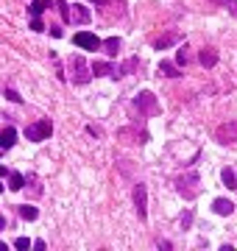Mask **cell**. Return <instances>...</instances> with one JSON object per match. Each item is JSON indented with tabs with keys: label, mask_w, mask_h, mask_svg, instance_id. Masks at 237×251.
Listing matches in <instances>:
<instances>
[{
	"label": "cell",
	"mask_w": 237,
	"mask_h": 251,
	"mask_svg": "<svg viewBox=\"0 0 237 251\" xmlns=\"http://www.w3.org/2000/svg\"><path fill=\"white\" fill-rule=\"evenodd\" d=\"M34 249L36 251H45V240H34Z\"/></svg>",
	"instance_id": "25"
},
{
	"label": "cell",
	"mask_w": 237,
	"mask_h": 251,
	"mask_svg": "<svg viewBox=\"0 0 237 251\" xmlns=\"http://www.w3.org/2000/svg\"><path fill=\"white\" fill-rule=\"evenodd\" d=\"M134 206H137L140 220H145V218H148V187L142 182L134 184Z\"/></svg>",
	"instance_id": "5"
},
{
	"label": "cell",
	"mask_w": 237,
	"mask_h": 251,
	"mask_svg": "<svg viewBox=\"0 0 237 251\" xmlns=\"http://www.w3.org/2000/svg\"><path fill=\"white\" fill-rule=\"evenodd\" d=\"M176 190H179L184 198H195V195L201 193V176H198L195 171L179 176V179H176Z\"/></svg>",
	"instance_id": "1"
},
{
	"label": "cell",
	"mask_w": 237,
	"mask_h": 251,
	"mask_svg": "<svg viewBox=\"0 0 237 251\" xmlns=\"http://www.w3.org/2000/svg\"><path fill=\"white\" fill-rule=\"evenodd\" d=\"M159 76H165V78H179L181 73L173 62H159Z\"/></svg>",
	"instance_id": "11"
},
{
	"label": "cell",
	"mask_w": 237,
	"mask_h": 251,
	"mask_svg": "<svg viewBox=\"0 0 237 251\" xmlns=\"http://www.w3.org/2000/svg\"><path fill=\"white\" fill-rule=\"evenodd\" d=\"M90 3H98V6H106V3H112V0H90Z\"/></svg>",
	"instance_id": "26"
},
{
	"label": "cell",
	"mask_w": 237,
	"mask_h": 251,
	"mask_svg": "<svg viewBox=\"0 0 237 251\" xmlns=\"http://www.w3.org/2000/svg\"><path fill=\"white\" fill-rule=\"evenodd\" d=\"M103 47H106V53H109V56H117V50H120V39H117V36H109V39H103Z\"/></svg>",
	"instance_id": "18"
},
{
	"label": "cell",
	"mask_w": 237,
	"mask_h": 251,
	"mask_svg": "<svg viewBox=\"0 0 237 251\" xmlns=\"http://www.w3.org/2000/svg\"><path fill=\"white\" fill-rule=\"evenodd\" d=\"M221 179H223V184L229 187V190H232V187H237V176H235V171H232V168H223V171H221Z\"/></svg>",
	"instance_id": "19"
},
{
	"label": "cell",
	"mask_w": 237,
	"mask_h": 251,
	"mask_svg": "<svg viewBox=\"0 0 237 251\" xmlns=\"http://www.w3.org/2000/svg\"><path fill=\"white\" fill-rule=\"evenodd\" d=\"M14 249H20V251H25V249H34V243L28 237H17L14 240Z\"/></svg>",
	"instance_id": "21"
},
{
	"label": "cell",
	"mask_w": 237,
	"mask_h": 251,
	"mask_svg": "<svg viewBox=\"0 0 237 251\" xmlns=\"http://www.w3.org/2000/svg\"><path fill=\"white\" fill-rule=\"evenodd\" d=\"M20 215H23L25 220H36V218H39V209L31 206V204H23V206H20Z\"/></svg>",
	"instance_id": "20"
},
{
	"label": "cell",
	"mask_w": 237,
	"mask_h": 251,
	"mask_svg": "<svg viewBox=\"0 0 237 251\" xmlns=\"http://www.w3.org/2000/svg\"><path fill=\"white\" fill-rule=\"evenodd\" d=\"M179 39H181L179 34H168V36H162V39H157V42H154V47H157V50H165V47L176 45V42H179Z\"/></svg>",
	"instance_id": "15"
},
{
	"label": "cell",
	"mask_w": 237,
	"mask_h": 251,
	"mask_svg": "<svg viewBox=\"0 0 237 251\" xmlns=\"http://www.w3.org/2000/svg\"><path fill=\"white\" fill-rule=\"evenodd\" d=\"M50 131H53V123H50V120H39V123L25 126V137L31 140V142H42V140H47L50 137Z\"/></svg>",
	"instance_id": "3"
},
{
	"label": "cell",
	"mask_w": 237,
	"mask_h": 251,
	"mask_svg": "<svg viewBox=\"0 0 237 251\" xmlns=\"http://www.w3.org/2000/svg\"><path fill=\"white\" fill-rule=\"evenodd\" d=\"M14 142H17V131H14V126H6L3 134H0V148L9 151V148H14Z\"/></svg>",
	"instance_id": "10"
},
{
	"label": "cell",
	"mask_w": 237,
	"mask_h": 251,
	"mask_svg": "<svg viewBox=\"0 0 237 251\" xmlns=\"http://www.w3.org/2000/svg\"><path fill=\"white\" fill-rule=\"evenodd\" d=\"M215 137H218V142H229V140L235 142V140H237V123H223L221 128H218V134H215Z\"/></svg>",
	"instance_id": "8"
},
{
	"label": "cell",
	"mask_w": 237,
	"mask_h": 251,
	"mask_svg": "<svg viewBox=\"0 0 237 251\" xmlns=\"http://www.w3.org/2000/svg\"><path fill=\"white\" fill-rule=\"evenodd\" d=\"M190 62H192V56H190V47H187V45H184V47H179V50H176V64L187 67Z\"/></svg>",
	"instance_id": "17"
},
{
	"label": "cell",
	"mask_w": 237,
	"mask_h": 251,
	"mask_svg": "<svg viewBox=\"0 0 237 251\" xmlns=\"http://www.w3.org/2000/svg\"><path fill=\"white\" fill-rule=\"evenodd\" d=\"M87 131H90V134H95V137H103V131L98 128V126H87Z\"/></svg>",
	"instance_id": "24"
},
{
	"label": "cell",
	"mask_w": 237,
	"mask_h": 251,
	"mask_svg": "<svg viewBox=\"0 0 237 251\" xmlns=\"http://www.w3.org/2000/svg\"><path fill=\"white\" fill-rule=\"evenodd\" d=\"M114 70L117 67H112L109 62H95V64H92V73H95V76H114Z\"/></svg>",
	"instance_id": "14"
},
{
	"label": "cell",
	"mask_w": 237,
	"mask_h": 251,
	"mask_svg": "<svg viewBox=\"0 0 237 251\" xmlns=\"http://www.w3.org/2000/svg\"><path fill=\"white\" fill-rule=\"evenodd\" d=\"M50 6H56V3H53V0H34V3L28 6V14H31V28H34V31H45V25H42L39 17H42V12H47Z\"/></svg>",
	"instance_id": "4"
},
{
	"label": "cell",
	"mask_w": 237,
	"mask_h": 251,
	"mask_svg": "<svg viewBox=\"0 0 237 251\" xmlns=\"http://www.w3.org/2000/svg\"><path fill=\"white\" fill-rule=\"evenodd\" d=\"M212 212L226 218V215H232V212H235V204H232L229 198H215V201H212Z\"/></svg>",
	"instance_id": "9"
},
{
	"label": "cell",
	"mask_w": 237,
	"mask_h": 251,
	"mask_svg": "<svg viewBox=\"0 0 237 251\" xmlns=\"http://www.w3.org/2000/svg\"><path fill=\"white\" fill-rule=\"evenodd\" d=\"M198 62H201L204 67H215V64H218V53H215L212 47H204L201 56H198Z\"/></svg>",
	"instance_id": "12"
},
{
	"label": "cell",
	"mask_w": 237,
	"mask_h": 251,
	"mask_svg": "<svg viewBox=\"0 0 237 251\" xmlns=\"http://www.w3.org/2000/svg\"><path fill=\"white\" fill-rule=\"evenodd\" d=\"M192 223V212L190 209H187V212H184V215H181V229H187Z\"/></svg>",
	"instance_id": "23"
},
{
	"label": "cell",
	"mask_w": 237,
	"mask_h": 251,
	"mask_svg": "<svg viewBox=\"0 0 237 251\" xmlns=\"http://www.w3.org/2000/svg\"><path fill=\"white\" fill-rule=\"evenodd\" d=\"M73 42L79 47H84V50H98V47H103V42L95 34H90V31H79V34L73 36Z\"/></svg>",
	"instance_id": "6"
},
{
	"label": "cell",
	"mask_w": 237,
	"mask_h": 251,
	"mask_svg": "<svg viewBox=\"0 0 237 251\" xmlns=\"http://www.w3.org/2000/svg\"><path fill=\"white\" fill-rule=\"evenodd\" d=\"M134 106L140 109V112H157V98H154V92H140L134 98Z\"/></svg>",
	"instance_id": "7"
},
{
	"label": "cell",
	"mask_w": 237,
	"mask_h": 251,
	"mask_svg": "<svg viewBox=\"0 0 237 251\" xmlns=\"http://www.w3.org/2000/svg\"><path fill=\"white\" fill-rule=\"evenodd\" d=\"M3 95H6L9 101H14V103H23V95H20L17 90H9V87H6V90H3Z\"/></svg>",
	"instance_id": "22"
},
{
	"label": "cell",
	"mask_w": 237,
	"mask_h": 251,
	"mask_svg": "<svg viewBox=\"0 0 237 251\" xmlns=\"http://www.w3.org/2000/svg\"><path fill=\"white\" fill-rule=\"evenodd\" d=\"M90 9L87 6H73V23H90Z\"/></svg>",
	"instance_id": "13"
},
{
	"label": "cell",
	"mask_w": 237,
	"mask_h": 251,
	"mask_svg": "<svg viewBox=\"0 0 237 251\" xmlns=\"http://www.w3.org/2000/svg\"><path fill=\"white\" fill-rule=\"evenodd\" d=\"M9 187H12V190H23V187H25V176H23V173H17V171H12V173H9Z\"/></svg>",
	"instance_id": "16"
},
{
	"label": "cell",
	"mask_w": 237,
	"mask_h": 251,
	"mask_svg": "<svg viewBox=\"0 0 237 251\" xmlns=\"http://www.w3.org/2000/svg\"><path fill=\"white\" fill-rule=\"evenodd\" d=\"M70 73H73V84H90V78L95 76V73H92V64H87L84 56L70 59Z\"/></svg>",
	"instance_id": "2"
}]
</instances>
